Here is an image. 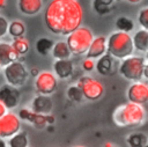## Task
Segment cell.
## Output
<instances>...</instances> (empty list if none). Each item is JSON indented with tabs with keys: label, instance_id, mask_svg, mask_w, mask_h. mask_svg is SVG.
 Here are the masks:
<instances>
[{
	"label": "cell",
	"instance_id": "6da1fadb",
	"mask_svg": "<svg viewBox=\"0 0 148 147\" xmlns=\"http://www.w3.org/2000/svg\"><path fill=\"white\" fill-rule=\"evenodd\" d=\"M83 9L77 0H52L44 13L47 29L57 35L67 36L81 25Z\"/></svg>",
	"mask_w": 148,
	"mask_h": 147
},
{
	"label": "cell",
	"instance_id": "7a4b0ae2",
	"mask_svg": "<svg viewBox=\"0 0 148 147\" xmlns=\"http://www.w3.org/2000/svg\"><path fill=\"white\" fill-rule=\"evenodd\" d=\"M146 111L142 105L127 102L118 106L113 112V122L118 126H135L145 120Z\"/></svg>",
	"mask_w": 148,
	"mask_h": 147
},
{
	"label": "cell",
	"instance_id": "3957f363",
	"mask_svg": "<svg viewBox=\"0 0 148 147\" xmlns=\"http://www.w3.org/2000/svg\"><path fill=\"white\" fill-rule=\"evenodd\" d=\"M133 43L130 34L116 31L106 39V53L112 58L125 59L133 52Z\"/></svg>",
	"mask_w": 148,
	"mask_h": 147
},
{
	"label": "cell",
	"instance_id": "277c9868",
	"mask_svg": "<svg viewBox=\"0 0 148 147\" xmlns=\"http://www.w3.org/2000/svg\"><path fill=\"white\" fill-rule=\"evenodd\" d=\"M92 32L87 27H79L67 35L66 44L73 54H83L88 51L92 41Z\"/></svg>",
	"mask_w": 148,
	"mask_h": 147
},
{
	"label": "cell",
	"instance_id": "5b68a950",
	"mask_svg": "<svg viewBox=\"0 0 148 147\" xmlns=\"http://www.w3.org/2000/svg\"><path fill=\"white\" fill-rule=\"evenodd\" d=\"M146 67H147V63L143 57L130 56L123 59L119 67V73L130 81L139 82L140 79L143 76V72Z\"/></svg>",
	"mask_w": 148,
	"mask_h": 147
},
{
	"label": "cell",
	"instance_id": "8992f818",
	"mask_svg": "<svg viewBox=\"0 0 148 147\" xmlns=\"http://www.w3.org/2000/svg\"><path fill=\"white\" fill-rule=\"evenodd\" d=\"M76 86L82 91L83 97L87 98L88 101H97L98 98L102 97V95L104 93L103 84L98 80L90 78V76L80 78Z\"/></svg>",
	"mask_w": 148,
	"mask_h": 147
},
{
	"label": "cell",
	"instance_id": "52a82bcc",
	"mask_svg": "<svg viewBox=\"0 0 148 147\" xmlns=\"http://www.w3.org/2000/svg\"><path fill=\"white\" fill-rule=\"evenodd\" d=\"M5 78L8 84L16 88L25 83L28 79V71L21 61L16 60L5 67Z\"/></svg>",
	"mask_w": 148,
	"mask_h": 147
},
{
	"label": "cell",
	"instance_id": "ba28073f",
	"mask_svg": "<svg viewBox=\"0 0 148 147\" xmlns=\"http://www.w3.org/2000/svg\"><path fill=\"white\" fill-rule=\"evenodd\" d=\"M58 86V81L56 75L52 72L49 71H43L39 72L38 75L36 76V81H35V87L36 90L39 93V95H51Z\"/></svg>",
	"mask_w": 148,
	"mask_h": 147
},
{
	"label": "cell",
	"instance_id": "9c48e42d",
	"mask_svg": "<svg viewBox=\"0 0 148 147\" xmlns=\"http://www.w3.org/2000/svg\"><path fill=\"white\" fill-rule=\"evenodd\" d=\"M20 126L18 116L13 112H6L0 118V138H10L18 132Z\"/></svg>",
	"mask_w": 148,
	"mask_h": 147
},
{
	"label": "cell",
	"instance_id": "30bf717a",
	"mask_svg": "<svg viewBox=\"0 0 148 147\" xmlns=\"http://www.w3.org/2000/svg\"><path fill=\"white\" fill-rule=\"evenodd\" d=\"M21 100L20 91L10 86V84H3L0 87V103L6 109H14L18 105Z\"/></svg>",
	"mask_w": 148,
	"mask_h": 147
},
{
	"label": "cell",
	"instance_id": "8fae6325",
	"mask_svg": "<svg viewBox=\"0 0 148 147\" xmlns=\"http://www.w3.org/2000/svg\"><path fill=\"white\" fill-rule=\"evenodd\" d=\"M127 98L131 103L142 105L148 100V86L145 82H134L127 89Z\"/></svg>",
	"mask_w": 148,
	"mask_h": 147
},
{
	"label": "cell",
	"instance_id": "7c38bea8",
	"mask_svg": "<svg viewBox=\"0 0 148 147\" xmlns=\"http://www.w3.org/2000/svg\"><path fill=\"white\" fill-rule=\"evenodd\" d=\"M53 108V103L52 100L50 98V96L46 95H38L32 100L31 103V109L32 112L38 113V115H49L51 112Z\"/></svg>",
	"mask_w": 148,
	"mask_h": 147
},
{
	"label": "cell",
	"instance_id": "4fadbf2b",
	"mask_svg": "<svg viewBox=\"0 0 148 147\" xmlns=\"http://www.w3.org/2000/svg\"><path fill=\"white\" fill-rule=\"evenodd\" d=\"M105 52H106V38L104 36H97L92 38L90 46L86 53H87V58L95 59L102 57L103 54H105Z\"/></svg>",
	"mask_w": 148,
	"mask_h": 147
},
{
	"label": "cell",
	"instance_id": "5bb4252c",
	"mask_svg": "<svg viewBox=\"0 0 148 147\" xmlns=\"http://www.w3.org/2000/svg\"><path fill=\"white\" fill-rule=\"evenodd\" d=\"M18 54L9 43L0 42V66H7L18 59Z\"/></svg>",
	"mask_w": 148,
	"mask_h": 147
},
{
	"label": "cell",
	"instance_id": "9a60e30c",
	"mask_svg": "<svg viewBox=\"0 0 148 147\" xmlns=\"http://www.w3.org/2000/svg\"><path fill=\"white\" fill-rule=\"evenodd\" d=\"M18 118L31 123L35 127H38V128H43L46 125V115L45 116L44 115H38V113H35V112H32V111H30L25 108L20 110Z\"/></svg>",
	"mask_w": 148,
	"mask_h": 147
},
{
	"label": "cell",
	"instance_id": "2e32d148",
	"mask_svg": "<svg viewBox=\"0 0 148 147\" xmlns=\"http://www.w3.org/2000/svg\"><path fill=\"white\" fill-rule=\"evenodd\" d=\"M53 69H54V73L58 78L67 79L72 75L74 66H73V63L69 59H61V60H56L54 61Z\"/></svg>",
	"mask_w": 148,
	"mask_h": 147
},
{
	"label": "cell",
	"instance_id": "e0dca14e",
	"mask_svg": "<svg viewBox=\"0 0 148 147\" xmlns=\"http://www.w3.org/2000/svg\"><path fill=\"white\" fill-rule=\"evenodd\" d=\"M18 9L24 15H36L43 8V0H18Z\"/></svg>",
	"mask_w": 148,
	"mask_h": 147
},
{
	"label": "cell",
	"instance_id": "ac0fdd59",
	"mask_svg": "<svg viewBox=\"0 0 148 147\" xmlns=\"http://www.w3.org/2000/svg\"><path fill=\"white\" fill-rule=\"evenodd\" d=\"M133 49H136L140 52H147L148 50V31L146 29L138 30L132 37Z\"/></svg>",
	"mask_w": 148,
	"mask_h": 147
},
{
	"label": "cell",
	"instance_id": "d6986e66",
	"mask_svg": "<svg viewBox=\"0 0 148 147\" xmlns=\"http://www.w3.org/2000/svg\"><path fill=\"white\" fill-rule=\"evenodd\" d=\"M95 67L97 72L102 75H109L112 72L113 68V58L110 54H103L98 58L97 63H95Z\"/></svg>",
	"mask_w": 148,
	"mask_h": 147
},
{
	"label": "cell",
	"instance_id": "ffe728a7",
	"mask_svg": "<svg viewBox=\"0 0 148 147\" xmlns=\"http://www.w3.org/2000/svg\"><path fill=\"white\" fill-rule=\"evenodd\" d=\"M71 51L66 44L65 41H59L56 44H53L52 47V56L54 57V59L57 60H61V59H69L71 57Z\"/></svg>",
	"mask_w": 148,
	"mask_h": 147
},
{
	"label": "cell",
	"instance_id": "44dd1931",
	"mask_svg": "<svg viewBox=\"0 0 148 147\" xmlns=\"http://www.w3.org/2000/svg\"><path fill=\"white\" fill-rule=\"evenodd\" d=\"M113 5H114V0H94L92 1L94 10L99 15L109 14L112 10Z\"/></svg>",
	"mask_w": 148,
	"mask_h": 147
},
{
	"label": "cell",
	"instance_id": "7402d4cb",
	"mask_svg": "<svg viewBox=\"0 0 148 147\" xmlns=\"http://www.w3.org/2000/svg\"><path fill=\"white\" fill-rule=\"evenodd\" d=\"M130 147H146L147 146V137L145 133L135 132L127 137L126 139Z\"/></svg>",
	"mask_w": 148,
	"mask_h": 147
},
{
	"label": "cell",
	"instance_id": "603a6c76",
	"mask_svg": "<svg viewBox=\"0 0 148 147\" xmlns=\"http://www.w3.org/2000/svg\"><path fill=\"white\" fill-rule=\"evenodd\" d=\"M9 147H28V135L25 132H17L8 140Z\"/></svg>",
	"mask_w": 148,
	"mask_h": 147
},
{
	"label": "cell",
	"instance_id": "cb8c5ba5",
	"mask_svg": "<svg viewBox=\"0 0 148 147\" xmlns=\"http://www.w3.org/2000/svg\"><path fill=\"white\" fill-rule=\"evenodd\" d=\"M12 47L15 50V52L18 54V56H22V54H25L30 47V44H29V41L24 37H17V38H14L13 43L10 44Z\"/></svg>",
	"mask_w": 148,
	"mask_h": 147
},
{
	"label": "cell",
	"instance_id": "d4e9b609",
	"mask_svg": "<svg viewBox=\"0 0 148 147\" xmlns=\"http://www.w3.org/2000/svg\"><path fill=\"white\" fill-rule=\"evenodd\" d=\"M8 32L14 38L23 37V35L25 32V25L21 21H17V20L16 21H13V22H10L8 24Z\"/></svg>",
	"mask_w": 148,
	"mask_h": 147
},
{
	"label": "cell",
	"instance_id": "484cf974",
	"mask_svg": "<svg viewBox=\"0 0 148 147\" xmlns=\"http://www.w3.org/2000/svg\"><path fill=\"white\" fill-rule=\"evenodd\" d=\"M116 27H117L118 31L128 34L130 31H132L134 29V23H133V21L131 19H128L126 16H120L116 21Z\"/></svg>",
	"mask_w": 148,
	"mask_h": 147
},
{
	"label": "cell",
	"instance_id": "4316f807",
	"mask_svg": "<svg viewBox=\"0 0 148 147\" xmlns=\"http://www.w3.org/2000/svg\"><path fill=\"white\" fill-rule=\"evenodd\" d=\"M53 47V42L50 39V38H46V37H42L39 38L37 42H36V50L39 54L42 56H45L49 53L50 50H52Z\"/></svg>",
	"mask_w": 148,
	"mask_h": 147
},
{
	"label": "cell",
	"instance_id": "83f0119b",
	"mask_svg": "<svg viewBox=\"0 0 148 147\" xmlns=\"http://www.w3.org/2000/svg\"><path fill=\"white\" fill-rule=\"evenodd\" d=\"M67 97L73 101V102H81L83 100V95H82V91L80 90V88L77 86H71L68 89H67Z\"/></svg>",
	"mask_w": 148,
	"mask_h": 147
},
{
	"label": "cell",
	"instance_id": "f1b7e54d",
	"mask_svg": "<svg viewBox=\"0 0 148 147\" xmlns=\"http://www.w3.org/2000/svg\"><path fill=\"white\" fill-rule=\"evenodd\" d=\"M139 23L143 29L146 30L148 29V8L147 7H143L139 12Z\"/></svg>",
	"mask_w": 148,
	"mask_h": 147
},
{
	"label": "cell",
	"instance_id": "f546056e",
	"mask_svg": "<svg viewBox=\"0 0 148 147\" xmlns=\"http://www.w3.org/2000/svg\"><path fill=\"white\" fill-rule=\"evenodd\" d=\"M8 21L3 16H0V38L8 32Z\"/></svg>",
	"mask_w": 148,
	"mask_h": 147
},
{
	"label": "cell",
	"instance_id": "4dcf8cb0",
	"mask_svg": "<svg viewBox=\"0 0 148 147\" xmlns=\"http://www.w3.org/2000/svg\"><path fill=\"white\" fill-rule=\"evenodd\" d=\"M82 68L86 71V72H90L95 68V63H94V59H89V58H86L83 61H82Z\"/></svg>",
	"mask_w": 148,
	"mask_h": 147
},
{
	"label": "cell",
	"instance_id": "1f68e13d",
	"mask_svg": "<svg viewBox=\"0 0 148 147\" xmlns=\"http://www.w3.org/2000/svg\"><path fill=\"white\" fill-rule=\"evenodd\" d=\"M6 110H7V109H6V108H5V106H3V105L0 103V118H1V117H2L5 113H6Z\"/></svg>",
	"mask_w": 148,
	"mask_h": 147
},
{
	"label": "cell",
	"instance_id": "d6a6232c",
	"mask_svg": "<svg viewBox=\"0 0 148 147\" xmlns=\"http://www.w3.org/2000/svg\"><path fill=\"white\" fill-rule=\"evenodd\" d=\"M30 73H31V75H34V76H37L39 72H38V69H37V68H31Z\"/></svg>",
	"mask_w": 148,
	"mask_h": 147
},
{
	"label": "cell",
	"instance_id": "836d02e7",
	"mask_svg": "<svg viewBox=\"0 0 148 147\" xmlns=\"http://www.w3.org/2000/svg\"><path fill=\"white\" fill-rule=\"evenodd\" d=\"M53 120H54V117L53 116L46 115V123H53Z\"/></svg>",
	"mask_w": 148,
	"mask_h": 147
},
{
	"label": "cell",
	"instance_id": "e575fe53",
	"mask_svg": "<svg viewBox=\"0 0 148 147\" xmlns=\"http://www.w3.org/2000/svg\"><path fill=\"white\" fill-rule=\"evenodd\" d=\"M6 5V0H0V8H3Z\"/></svg>",
	"mask_w": 148,
	"mask_h": 147
},
{
	"label": "cell",
	"instance_id": "d590c367",
	"mask_svg": "<svg viewBox=\"0 0 148 147\" xmlns=\"http://www.w3.org/2000/svg\"><path fill=\"white\" fill-rule=\"evenodd\" d=\"M104 147H117V146H114V145H112V144H110V142H106V144L104 145Z\"/></svg>",
	"mask_w": 148,
	"mask_h": 147
},
{
	"label": "cell",
	"instance_id": "8d00e7d4",
	"mask_svg": "<svg viewBox=\"0 0 148 147\" xmlns=\"http://www.w3.org/2000/svg\"><path fill=\"white\" fill-rule=\"evenodd\" d=\"M128 2H131V3H138V2H140L141 0H127Z\"/></svg>",
	"mask_w": 148,
	"mask_h": 147
},
{
	"label": "cell",
	"instance_id": "74e56055",
	"mask_svg": "<svg viewBox=\"0 0 148 147\" xmlns=\"http://www.w3.org/2000/svg\"><path fill=\"white\" fill-rule=\"evenodd\" d=\"M0 147H5V142L2 140H0Z\"/></svg>",
	"mask_w": 148,
	"mask_h": 147
},
{
	"label": "cell",
	"instance_id": "f35d334b",
	"mask_svg": "<svg viewBox=\"0 0 148 147\" xmlns=\"http://www.w3.org/2000/svg\"><path fill=\"white\" fill-rule=\"evenodd\" d=\"M74 147H84V146H74Z\"/></svg>",
	"mask_w": 148,
	"mask_h": 147
},
{
	"label": "cell",
	"instance_id": "ab89813d",
	"mask_svg": "<svg viewBox=\"0 0 148 147\" xmlns=\"http://www.w3.org/2000/svg\"><path fill=\"white\" fill-rule=\"evenodd\" d=\"M0 69H1V66H0Z\"/></svg>",
	"mask_w": 148,
	"mask_h": 147
}]
</instances>
